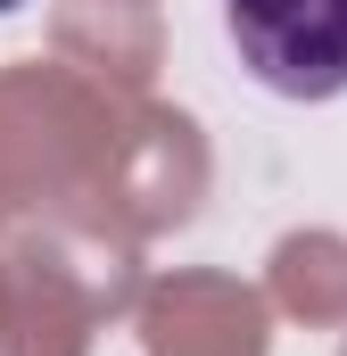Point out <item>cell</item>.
Returning a JSON list of instances; mask_svg holds the SVG:
<instances>
[{"instance_id": "cell-2", "label": "cell", "mask_w": 347, "mask_h": 356, "mask_svg": "<svg viewBox=\"0 0 347 356\" xmlns=\"http://www.w3.org/2000/svg\"><path fill=\"white\" fill-rule=\"evenodd\" d=\"M8 8H17V0H0V17H8Z\"/></svg>"}, {"instance_id": "cell-1", "label": "cell", "mask_w": 347, "mask_h": 356, "mask_svg": "<svg viewBox=\"0 0 347 356\" xmlns=\"http://www.w3.org/2000/svg\"><path fill=\"white\" fill-rule=\"evenodd\" d=\"M223 33L240 67L281 99L347 91V0H223Z\"/></svg>"}]
</instances>
